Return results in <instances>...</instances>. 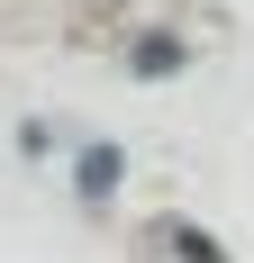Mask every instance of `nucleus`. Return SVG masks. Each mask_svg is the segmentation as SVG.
Here are the masks:
<instances>
[{"label":"nucleus","instance_id":"obj_1","mask_svg":"<svg viewBox=\"0 0 254 263\" xmlns=\"http://www.w3.org/2000/svg\"><path fill=\"white\" fill-rule=\"evenodd\" d=\"M118 182V155H82V191H109Z\"/></svg>","mask_w":254,"mask_h":263}]
</instances>
